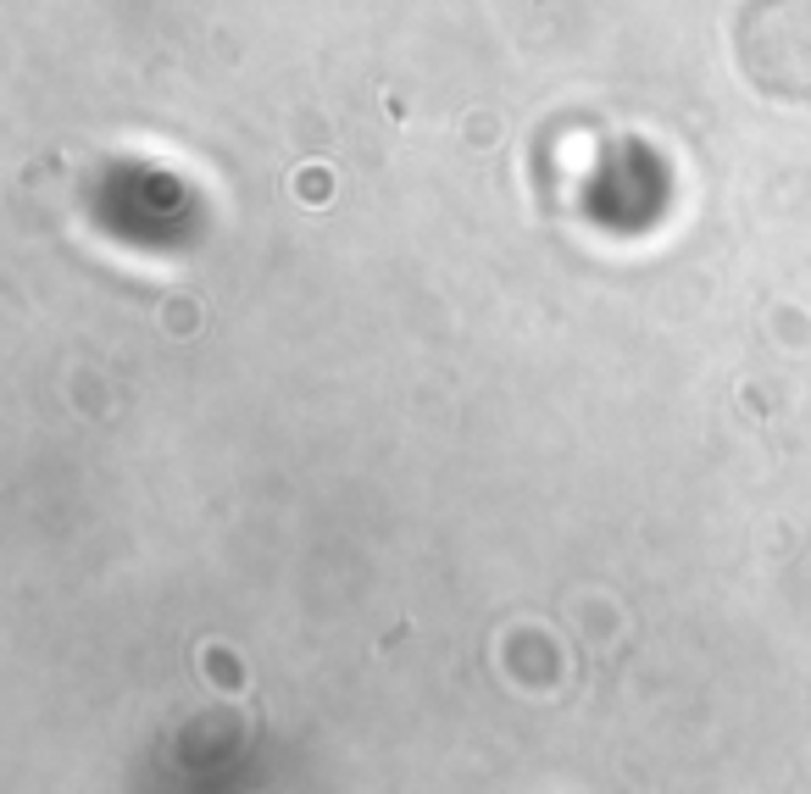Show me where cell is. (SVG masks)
<instances>
[{"label": "cell", "mask_w": 811, "mask_h": 794, "mask_svg": "<svg viewBox=\"0 0 811 794\" xmlns=\"http://www.w3.org/2000/svg\"><path fill=\"white\" fill-rule=\"evenodd\" d=\"M733 62L761 95L811 106V0H745Z\"/></svg>", "instance_id": "1"}]
</instances>
